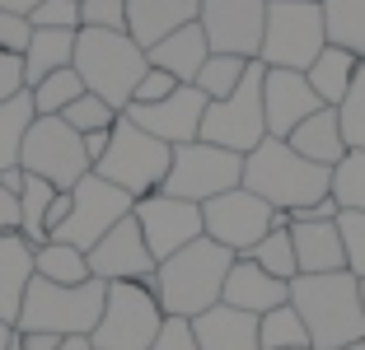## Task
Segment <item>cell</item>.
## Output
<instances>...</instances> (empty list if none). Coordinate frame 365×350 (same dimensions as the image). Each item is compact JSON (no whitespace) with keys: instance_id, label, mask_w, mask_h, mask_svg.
<instances>
[{"instance_id":"37","label":"cell","mask_w":365,"mask_h":350,"mask_svg":"<svg viewBox=\"0 0 365 350\" xmlns=\"http://www.w3.org/2000/svg\"><path fill=\"white\" fill-rule=\"evenodd\" d=\"M118 117L122 112H118V107H108L98 94H80L76 103L61 112V122L71 131H80V136H89V131H113V127H118Z\"/></svg>"},{"instance_id":"36","label":"cell","mask_w":365,"mask_h":350,"mask_svg":"<svg viewBox=\"0 0 365 350\" xmlns=\"http://www.w3.org/2000/svg\"><path fill=\"white\" fill-rule=\"evenodd\" d=\"M333 201L342 206V211L365 215V149H351L333 169Z\"/></svg>"},{"instance_id":"10","label":"cell","mask_w":365,"mask_h":350,"mask_svg":"<svg viewBox=\"0 0 365 350\" xmlns=\"http://www.w3.org/2000/svg\"><path fill=\"white\" fill-rule=\"evenodd\" d=\"M244 187V154L220 145H206V140H187V145L173 149L169 178H164V191L169 196H182L192 206H206L225 191Z\"/></svg>"},{"instance_id":"18","label":"cell","mask_w":365,"mask_h":350,"mask_svg":"<svg viewBox=\"0 0 365 350\" xmlns=\"http://www.w3.org/2000/svg\"><path fill=\"white\" fill-rule=\"evenodd\" d=\"M319 94L309 89L300 70H267L262 75V117H267V136L286 140L290 131L300 127L304 117L319 112Z\"/></svg>"},{"instance_id":"20","label":"cell","mask_w":365,"mask_h":350,"mask_svg":"<svg viewBox=\"0 0 365 350\" xmlns=\"http://www.w3.org/2000/svg\"><path fill=\"white\" fill-rule=\"evenodd\" d=\"M197 14H202V0H127V38L140 52H150L169 33L197 23Z\"/></svg>"},{"instance_id":"12","label":"cell","mask_w":365,"mask_h":350,"mask_svg":"<svg viewBox=\"0 0 365 350\" xmlns=\"http://www.w3.org/2000/svg\"><path fill=\"white\" fill-rule=\"evenodd\" d=\"M131 211H136V196H127L122 187L103 182L98 173H85V178L71 187V215H66V224L52 233V243L89 253V248H94L113 224L127 220Z\"/></svg>"},{"instance_id":"33","label":"cell","mask_w":365,"mask_h":350,"mask_svg":"<svg viewBox=\"0 0 365 350\" xmlns=\"http://www.w3.org/2000/svg\"><path fill=\"white\" fill-rule=\"evenodd\" d=\"M244 75H248V61H244V56H220V52H211V56H206V65L197 70L192 85L202 89L211 103H220V98H230L239 85H244Z\"/></svg>"},{"instance_id":"43","label":"cell","mask_w":365,"mask_h":350,"mask_svg":"<svg viewBox=\"0 0 365 350\" xmlns=\"http://www.w3.org/2000/svg\"><path fill=\"white\" fill-rule=\"evenodd\" d=\"M29 38H33V23L24 19V14H5L0 10V52L24 56L29 52Z\"/></svg>"},{"instance_id":"19","label":"cell","mask_w":365,"mask_h":350,"mask_svg":"<svg viewBox=\"0 0 365 350\" xmlns=\"http://www.w3.org/2000/svg\"><path fill=\"white\" fill-rule=\"evenodd\" d=\"M220 304L244 308V313L262 318L272 308L290 304V285L277 280V276H267L253 257H235V266H230V276H225V290H220Z\"/></svg>"},{"instance_id":"46","label":"cell","mask_w":365,"mask_h":350,"mask_svg":"<svg viewBox=\"0 0 365 350\" xmlns=\"http://www.w3.org/2000/svg\"><path fill=\"white\" fill-rule=\"evenodd\" d=\"M0 233H19V196L0 187Z\"/></svg>"},{"instance_id":"1","label":"cell","mask_w":365,"mask_h":350,"mask_svg":"<svg viewBox=\"0 0 365 350\" xmlns=\"http://www.w3.org/2000/svg\"><path fill=\"white\" fill-rule=\"evenodd\" d=\"M230 266H235V253L220 243H211V238H197V243H187L182 253L164 257L160 266H155V299H160L164 318H187L192 322L197 313H206V308L220 304V290H225V276Z\"/></svg>"},{"instance_id":"32","label":"cell","mask_w":365,"mask_h":350,"mask_svg":"<svg viewBox=\"0 0 365 350\" xmlns=\"http://www.w3.org/2000/svg\"><path fill=\"white\" fill-rule=\"evenodd\" d=\"M80 94H85V85H80L76 65H66V70L47 75L43 85H33V89H29V98H33V112H38V117H61V112H66L71 103H76Z\"/></svg>"},{"instance_id":"55","label":"cell","mask_w":365,"mask_h":350,"mask_svg":"<svg viewBox=\"0 0 365 350\" xmlns=\"http://www.w3.org/2000/svg\"><path fill=\"white\" fill-rule=\"evenodd\" d=\"M361 313H365V280H361Z\"/></svg>"},{"instance_id":"7","label":"cell","mask_w":365,"mask_h":350,"mask_svg":"<svg viewBox=\"0 0 365 350\" xmlns=\"http://www.w3.org/2000/svg\"><path fill=\"white\" fill-rule=\"evenodd\" d=\"M169 164H173V145L145 136L136 122L118 117V127H113V136H108V154L94 164V173L140 201V196H150V191H164Z\"/></svg>"},{"instance_id":"38","label":"cell","mask_w":365,"mask_h":350,"mask_svg":"<svg viewBox=\"0 0 365 350\" xmlns=\"http://www.w3.org/2000/svg\"><path fill=\"white\" fill-rule=\"evenodd\" d=\"M337 122H342L346 149H365V61L356 65L351 89H346V98L337 103Z\"/></svg>"},{"instance_id":"13","label":"cell","mask_w":365,"mask_h":350,"mask_svg":"<svg viewBox=\"0 0 365 350\" xmlns=\"http://www.w3.org/2000/svg\"><path fill=\"white\" fill-rule=\"evenodd\" d=\"M272 220H277V211H272L262 196H253L248 187H235V191H225V196H215V201L202 206L206 238L220 243V248H230L235 257L253 253V248L272 233Z\"/></svg>"},{"instance_id":"11","label":"cell","mask_w":365,"mask_h":350,"mask_svg":"<svg viewBox=\"0 0 365 350\" xmlns=\"http://www.w3.org/2000/svg\"><path fill=\"white\" fill-rule=\"evenodd\" d=\"M19 169L33 173V178H47L56 191H71L85 173H94V164L85 154V136L71 131L61 117H33L29 136H24Z\"/></svg>"},{"instance_id":"47","label":"cell","mask_w":365,"mask_h":350,"mask_svg":"<svg viewBox=\"0 0 365 350\" xmlns=\"http://www.w3.org/2000/svg\"><path fill=\"white\" fill-rule=\"evenodd\" d=\"M66 215H71V191H56L52 206H47V238H52V233L66 224Z\"/></svg>"},{"instance_id":"17","label":"cell","mask_w":365,"mask_h":350,"mask_svg":"<svg viewBox=\"0 0 365 350\" xmlns=\"http://www.w3.org/2000/svg\"><path fill=\"white\" fill-rule=\"evenodd\" d=\"M206 103L211 98L202 94L197 85H178L169 98H160V103H131L127 122H136L145 136L164 140V145H187V140H202V117H206Z\"/></svg>"},{"instance_id":"29","label":"cell","mask_w":365,"mask_h":350,"mask_svg":"<svg viewBox=\"0 0 365 350\" xmlns=\"http://www.w3.org/2000/svg\"><path fill=\"white\" fill-rule=\"evenodd\" d=\"M33 276L52 280V285H85L89 276V257L80 248H66V243H43L33 253Z\"/></svg>"},{"instance_id":"21","label":"cell","mask_w":365,"mask_h":350,"mask_svg":"<svg viewBox=\"0 0 365 350\" xmlns=\"http://www.w3.org/2000/svg\"><path fill=\"white\" fill-rule=\"evenodd\" d=\"M290 238H295V262H300V276L346 271V253H342L337 220H295V224H290Z\"/></svg>"},{"instance_id":"27","label":"cell","mask_w":365,"mask_h":350,"mask_svg":"<svg viewBox=\"0 0 365 350\" xmlns=\"http://www.w3.org/2000/svg\"><path fill=\"white\" fill-rule=\"evenodd\" d=\"M356 65H361V56H351L346 47H323L319 52V61L304 70V80H309V89L319 94V103L323 107H337L346 98V89H351V80H356Z\"/></svg>"},{"instance_id":"9","label":"cell","mask_w":365,"mask_h":350,"mask_svg":"<svg viewBox=\"0 0 365 350\" xmlns=\"http://www.w3.org/2000/svg\"><path fill=\"white\" fill-rule=\"evenodd\" d=\"M262 75H267V65L248 61L244 85H239L230 98H220V103H206V117H202V140H206V145L235 149V154H253V149L267 140V117H262Z\"/></svg>"},{"instance_id":"50","label":"cell","mask_w":365,"mask_h":350,"mask_svg":"<svg viewBox=\"0 0 365 350\" xmlns=\"http://www.w3.org/2000/svg\"><path fill=\"white\" fill-rule=\"evenodd\" d=\"M0 10H5V14H24V19H29V14L38 10V0H0Z\"/></svg>"},{"instance_id":"22","label":"cell","mask_w":365,"mask_h":350,"mask_svg":"<svg viewBox=\"0 0 365 350\" xmlns=\"http://www.w3.org/2000/svg\"><path fill=\"white\" fill-rule=\"evenodd\" d=\"M286 145L300 154V159L319 164V169H337V164L351 154L342 136V122H337V107H319L314 117H304L300 127L286 136Z\"/></svg>"},{"instance_id":"40","label":"cell","mask_w":365,"mask_h":350,"mask_svg":"<svg viewBox=\"0 0 365 350\" xmlns=\"http://www.w3.org/2000/svg\"><path fill=\"white\" fill-rule=\"evenodd\" d=\"M80 28L127 33V0H80Z\"/></svg>"},{"instance_id":"45","label":"cell","mask_w":365,"mask_h":350,"mask_svg":"<svg viewBox=\"0 0 365 350\" xmlns=\"http://www.w3.org/2000/svg\"><path fill=\"white\" fill-rule=\"evenodd\" d=\"M24 56H14V52H0V103H10V98H19L24 94Z\"/></svg>"},{"instance_id":"26","label":"cell","mask_w":365,"mask_h":350,"mask_svg":"<svg viewBox=\"0 0 365 350\" xmlns=\"http://www.w3.org/2000/svg\"><path fill=\"white\" fill-rule=\"evenodd\" d=\"M76 38L80 33L71 28H33L29 38V52H24V85H43L47 75L66 70V65L76 61Z\"/></svg>"},{"instance_id":"30","label":"cell","mask_w":365,"mask_h":350,"mask_svg":"<svg viewBox=\"0 0 365 350\" xmlns=\"http://www.w3.org/2000/svg\"><path fill=\"white\" fill-rule=\"evenodd\" d=\"M56 187L47 178H33V173H24V187H19V233L29 238L33 248L52 243L47 238V206H52Z\"/></svg>"},{"instance_id":"42","label":"cell","mask_w":365,"mask_h":350,"mask_svg":"<svg viewBox=\"0 0 365 350\" xmlns=\"http://www.w3.org/2000/svg\"><path fill=\"white\" fill-rule=\"evenodd\" d=\"M150 350H202V346H197L187 318H164V327H160V336L150 341Z\"/></svg>"},{"instance_id":"52","label":"cell","mask_w":365,"mask_h":350,"mask_svg":"<svg viewBox=\"0 0 365 350\" xmlns=\"http://www.w3.org/2000/svg\"><path fill=\"white\" fill-rule=\"evenodd\" d=\"M56 350H94V341H89V336H61Z\"/></svg>"},{"instance_id":"35","label":"cell","mask_w":365,"mask_h":350,"mask_svg":"<svg viewBox=\"0 0 365 350\" xmlns=\"http://www.w3.org/2000/svg\"><path fill=\"white\" fill-rule=\"evenodd\" d=\"M253 262L262 266V271H267V276H277V280H295L300 276V262H295V238H290V229H272L267 238H262L258 248H253Z\"/></svg>"},{"instance_id":"16","label":"cell","mask_w":365,"mask_h":350,"mask_svg":"<svg viewBox=\"0 0 365 350\" xmlns=\"http://www.w3.org/2000/svg\"><path fill=\"white\" fill-rule=\"evenodd\" d=\"M85 257H89V276L103 280V285H113V280H136V285H150V280H155V266H160L150 257V248H145V233H140L136 215H127L122 224H113V229H108Z\"/></svg>"},{"instance_id":"57","label":"cell","mask_w":365,"mask_h":350,"mask_svg":"<svg viewBox=\"0 0 365 350\" xmlns=\"http://www.w3.org/2000/svg\"><path fill=\"white\" fill-rule=\"evenodd\" d=\"M14 350H19V341H14Z\"/></svg>"},{"instance_id":"5","label":"cell","mask_w":365,"mask_h":350,"mask_svg":"<svg viewBox=\"0 0 365 350\" xmlns=\"http://www.w3.org/2000/svg\"><path fill=\"white\" fill-rule=\"evenodd\" d=\"M103 280H85V285H52V280L33 276L29 295H24L19 322L14 332H52V336H94L98 318H103Z\"/></svg>"},{"instance_id":"39","label":"cell","mask_w":365,"mask_h":350,"mask_svg":"<svg viewBox=\"0 0 365 350\" xmlns=\"http://www.w3.org/2000/svg\"><path fill=\"white\" fill-rule=\"evenodd\" d=\"M337 233H342L346 271H351L356 280H365V215L361 211H342L337 215Z\"/></svg>"},{"instance_id":"14","label":"cell","mask_w":365,"mask_h":350,"mask_svg":"<svg viewBox=\"0 0 365 350\" xmlns=\"http://www.w3.org/2000/svg\"><path fill=\"white\" fill-rule=\"evenodd\" d=\"M197 23H202L211 52L258 61L262 28H267V0H202Z\"/></svg>"},{"instance_id":"3","label":"cell","mask_w":365,"mask_h":350,"mask_svg":"<svg viewBox=\"0 0 365 350\" xmlns=\"http://www.w3.org/2000/svg\"><path fill=\"white\" fill-rule=\"evenodd\" d=\"M244 187L253 196L272 206V211H304V206L333 196V169H319V164L300 159L286 140H262L253 154H244Z\"/></svg>"},{"instance_id":"44","label":"cell","mask_w":365,"mask_h":350,"mask_svg":"<svg viewBox=\"0 0 365 350\" xmlns=\"http://www.w3.org/2000/svg\"><path fill=\"white\" fill-rule=\"evenodd\" d=\"M173 89H178V80H173L169 70H155V65H150V70L140 75V85H136V94H131V103H160V98L173 94Z\"/></svg>"},{"instance_id":"41","label":"cell","mask_w":365,"mask_h":350,"mask_svg":"<svg viewBox=\"0 0 365 350\" xmlns=\"http://www.w3.org/2000/svg\"><path fill=\"white\" fill-rule=\"evenodd\" d=\"M33 28H71L80 33V0H38V10L29 14Z\"/></svg>"},{"instance_id":"24","label":"cell","mask_w":365,"mask_h":350,"mask_svg":"<svg viewBox=\"0 0 365 350\" xmlns=\"http://www.w3.org/2000/svg\"><path fill=\"white\" fill-rule=\"evenodd\" d=\"M33 253L38 248L24 233H0V322H19L24 295L33 285Z\"/></svg>"},{"instance_id":"28","label":"cell","mask_w":365,"mask_h":350,"mask_svg":"<svg viewBox=\"0 0 365 350\" xmlns=\"http://www.w3.org/2000/svg\"><path fill=\"white\" fill-rule=\"evenodd\" d=\"M328 43L365 61V0H319Z\"/></svg>"},{"instance_id":"49","label":"cell","mask_w":365,"mask_h":350,"mask_svg":"<svg viewBox=\"0 0 365 350\" xmlns=\"http://www.w3.org/2000/svg\"><path fill=\"white\" fill-rule=\"evenodd\" d=\"M108 136H113V131H89L85 136V154H89V164H98L108 154Z\"/></svg>"},{"instance_id":"25","label":"cell","mask_w":365,"mask_h":350,"mask_svg":"<svg viewBox=\"0 0 365 350\" xmlns=\"http://www.w3.org/2000/svg\"><path fill=\"white\" fill-rule=\"evenodd\" d=\"M206 56H211V43H206L202 23H187V28L169 33L164 43H155L150 52H145V61H150L155 70H169L178 85H192L197 70L206 65Z\"/></svg>"},{"instance_id":"56","label":"cell","mask_w":365,"mask_h":350,"mask_svg":"<svg viewBox=\"0 0 365 350\" xmlns=\"http://www.w3.org/2000/svg\"><path fill=\"white\" fill-rule=\"evenodd\" d=\"M295 350H314V346H295Z\"/></svg>"},{"instance_id":"53","label":"cell","mask_w":365,"mask_h":350,"mask_svg":"<svg viewBox=\"0 0 365 350\" xmlns=\"http://www.w3.org/2000/svg\"><path fill=\"white\" fill-rule=\"evenodd\" d=\"M14 341H19V332L10 322H0V350H14Z\"/></svg>"},{"instance_id":"34","label":"cell","mask_w":365,"mask_h":350,"mask_svg":"<svg viewBox=\"0 0 365 350\" xmlns=\"http://www.w3.org/2000/svg\"><path fill=\"white\" fill-rule=\"evenodd\" d=\"M258 346H262V350H295V346H309V332H304L300 313H295L290 304L262 313V318H258Z\"/></svg>"},{"instance_id":"23","label":"cell","mask_w":365,"mask_h":350,"mask_svg":"<svg viewBox=\"0 0 365 350\" xmlns=\"http://www.w3.org/2000/svg\"><path fill=\"white\" fill-rule=\"evenodd\" d=\"M192 336L202 350H262L258 346V318L244 308L215 304L192 318Z\"/></svg>"},{"instance_id":"51","label":"cell","mask_w":365,"mask_h":350,"mask_svg":"<svg viewBox=\"0 0 365 350\" xmlns=\"http://www.w3.org/2000/svg\"><path fill=\"white\" fill-rule=\"evenodd\" d=\"M0 187L19 196V187H24V169H5V173H0Z\"/></svg>"},{"instance_id":"6","label":"cell","mask_w":365,"mask_h":350,"mask_svg":"<svg viewBox=\"0 0 365 350\" xmlns=\"http://www.w3.org/2000/svg\"><path fill=\"white\" fill-rule=\"evenodd\" d=\"M328 47L319 0H267V28H262L258 61L267 70H309Z\"/></svg>"},{"instance_id":"15","label":"cell","mask_w":365,"mask_h":350,"mask_svg":"<svg viewBox=\"0 0 365 350\" xmlns=\"http://www.w3.org/2000/svg\"><path fill=\"white\" fill-rule=\"evenodd\" d=\"M131 215H136V224H140V233H145V248H150L155 262L182 253L187 243H197V238L206 233L202 229V206L182 201V196H169V191L140 196Z\"/></svg>"},{"instance_id":"48","label":"cell","mask_w":365,"mask_h":350,"mask_svg":"<svg viewBox=\"0 0 365 350\" xmlns=\"http://www.w3.org/2000/svg\"><path fill=\"white\" fill-rule=\"evenodd\" d=\"M61 346V336H52V332H24L19 336V350H56Z\"/></svg>"},{"instance_id":"4","label":"cell","mask_w":365,"mask_h":350,"mask_svg":"<svg viewBox=\"0 0 365 350\" xmlns=\"http://www.w3.org/2000/svg\"><path fill=\"white\" fill-rule=\"evenodd\" d=\"M71 65H76L85 94H98L108 107H118V112H127L140 75L150 70L145 52L131 43L127 33H103V28H80L76 61Z\"/></svg>"},{"instance_id":"31","label":"cell","mask_w":365,"mask_h":350,"mask_svg":"<svg viewBox=\"0 0 365 350\" xmlns=\"http://www.w3.org/2000/svg\"><path fill=\"white\" fill-rule=\"evenodd\" d=\"M33 117H38V112H33L29 89H24L19 98H10V103H0V173H5V169H19L24 136H29Z\"/></svg>"},{"instance_id":"8","label":"cell","mask_w":365,"mask_h":350,"mask_svg":"<svg viewBox=\"0 0 365 350\" xmlns=\"http://www.w3.org/2000/svg\"><path fill=\"white\" fill-rule=\"evenodd\" d=\"M164 327V308L150 285L113 280L103 299V318L94 327V350H150V341Z\"/></svg>"},{"instance_id":"54","label":"cell","mask_w":365,"mask_h":350,"mask_svg":"<svg viewBox=\"0 0 365 350\" xmlns=\"http://www.w3.org/2000/svg\"><path fill=\"white\" fill-rule=\"evenodd\" d=\"M342 350H365V336H361V341H351V346H342Z\"/></svg>"},{"instance_id":"2","label":"cell","mask_w":365,"mask_h":350,"mask_svg":"<svg viewBox=\"0 0 365 350\" xmlns=\"http://www.w3.org/2000/svg\"><path fill=\"white\" fill-rule=\"evenodd\" d=\"M290 308L300 313L314 350H342L365 336L361 313V280L351 271L328 276H295L290 280Z\"/></svg>"}]
</instances>
